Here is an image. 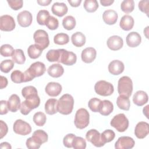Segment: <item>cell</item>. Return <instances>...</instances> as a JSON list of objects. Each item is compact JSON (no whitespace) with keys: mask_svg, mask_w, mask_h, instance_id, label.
<instances>
[{"mask_svg":"<svg viewBox=\"0 0 149 149\" xmlns=\"http://www.w3.org/2000/svg\"><path fill=\"white\" fill-rule=\"evenodd\" d=\"M46 71V68L41 62H36L32 63L29 69L24 72V82L30 81L36 77H40L44 74Z\"/></svg>","mask_w":149,"mask_h":149,"instance_id":"6da1fadb","label":"cell"},{"mask_svg":"<svg viewBox=\"0 0 149 149\" xmlns=\"http://www.w3.org/2000/svg\"><path fill=\"white\" fill-rule=\"evenodd\" d=\"M73 105L74 100L73 97L69 94H65L58 101V112L63 115H69L72 112Z\"/></svg>","mask_w":149,"mask_h":149,"instance_id":"7a4b0ae2","label":"cell"},{"mask_svg":"<svg viewBox=\"0 0 149 149\" xmlns=\"http://www.w3.org/2000/svg\"><path fill=\"white\" fill-rule=\"evenodd\" d=\"M133 91V82L129 76H123L118 80V92L119 95L130 97Z\"/></svg>","mask_w":149,"mask_h":149,"instance_id":"3957f363","label":"cell"},{"mask_svg":"<svg viewBox=\"0 0 149 149\" xmlns=\"http://www.w3.org/2000/svg\"><path fill=\"white\" fill-rule=\"evenodd\" d=\"M90 115L85 108L79 109L75 114L74 123L76 127L79 129L86 127L89 124Z\"/></svg>","mask_w":149,"mask_h":149,"instance_id":"277c9868","label":"cell"},{"mask_svg":"<svg viewBox=\"0 0 149 149\" xmlns=\"http://www.w3.org/2000/svg\"><path fill=\"white\" fill-rule=\"evenodd\" d=\"M110 124L119 132H123L129 127V120L124 113H119L112 119Z\"/></svg>","mask_w":149,"mask_h":149,"instance_id":"5b68a950","label":"cell"},{"mask_svg":"<svg viewBox=\"0 0 149 149\" xmlns=\"http://www.w3.org/2000/svg\"><path fill=\"white\" fill-rule=\"evenodd\" d=\"M95 93L101 96L111 95L114 91L113 86L109 82L105 80L98 81L94 86Z\"/></svg>","mask_w":149,"mask_h":149,"instance_id":"8992f818","label":"cell"},{"mask_svg":"<svg viewBox=\"0 0 149 149\" xmlns=\"http://www.w3.org/2000/svg\"><path fill=\"white\" fill-rule=\"evenodd\" d=\"M33 38L36 44L39 46L42 50L47 48L49 44L48 33L44 30H36L33 35Z\"/></svg>","mask_w":149,"mask_h":149,"instance_id":"52a82bcc","label":"cell"},{"mask_svg":"<svg viewBox=\"0 0 149 149\" xmlns=\"http://www.w3.org/2000/svg\"><path fill=\"white\" fill-rule=\"evenodd\" d=\"M13 131L15 133L26 136L31 132V127L29 123L22 119H17L13 124Z\"/></svg>","mask_w":149,"mask_h":149,"instance_id":"ba28073f","label":"cell"},{"mask_svg":"<svg viewBox=\"0 0 149 149\" xmlns=\"http://www.w3.org/2000/svg\"><path fill=\"white\" fill-rule=\"evenodd\" d=\"M86 138L95 147H101L105 144L101 139V134L96 129H90L88 130L86 133Z\"/></svg>","mask_w":149,"mask_h":149,"instance_id":"9c48e42d","label":"cell"},{"mask_svg":"<svg viewBox=\"0 0 149 149\" xmlns=\"http://www.w3.org/2000/svg\"><path fill=\"white\" fill-rule=\"evenodd\" d=\"M16 26L13 17L8 15H4L0 17V29L2 31H12Z\"/></svg>","mask_w":149,"mask_h":149,"instance_id":"30bf717a","label":"cell"},{"mask_svg":"<svg viewBox=\"0 0 149 149\" xmlns=\"http://www.w3.org/2000/svg\"><path fill=\"white\" fill-rule=\"evenodd\" d=\"M135 144L133 138L129 136H121L118 138L115 144L116 149H130L132 148Z\"/></svg>","mask_w":149,"mask_h":149,"instance_id":"8fae6325","label":"cell"},{"mask_svg":"<svg viewBox=\"0 0 149 149\" xmlns=\"http://www.w3.org/2000/svg\"><path fill=\"white\" fill-rule=\"evenodd\" d=\"M77 61L76 55L71 51L62 49L60 63L65 65L71 66L74 65Z\"/></svg>","mask_w":149,"mask_h":149,"instance_id":"7c38bea8","label":"cell"},{"mask_svg":"<svg viewBox=\"0 0 149 149\" xmlns=\"http://www.w3.org/2000/svg\"><path fill=\"white\" fill-rule=\"evenodd\" d=\"M17 20L21 27H27L31 25L33 20V16L29 11L23 10L17 15Z\"/></svg>","mask_w":149,"mask_h":149,"instance_id":"4fadbf2b","label":"cell"},{"mask_svg":"<svg viewBox=\"0 0 149 149\" xmlns=\"http://www.w3.org/2000/svg\"><path fill=\"white\" fill-rule=\"evenodd\" d=\"M149 133V125L146 122H139L134 129L135 136L140 139H144Z\"/></svg>","mask_w":149,"mask_h":149,"instance_id":"5bb4252c","label":"cell"},{"mask_svg":"<svg viewBox=\"0 0 149 149\" xmlns=\"http://www.w3.org/2000/svg\"><path fill=\"white\" fill-rule=\"evenodd\" d=\"M107 44L110 49L112 51H118L122 48L123 41L122 38L120 36H112L108 38Z\"/></svg>","mask_w":149,"mask_h":149,"instance_id":"9a60e30c","label":"cell"},{"mask_svg":"<svg viewBox=\"0 0 149 149\" xmlns=\"http://www.w3.org/2000/svg\"><path fill=\"white\" fill-rule=\"evenodd\" d=\"M97 55L96 50L93 47H87L84 49L81 54V60L87 63H90L93 62Z\"/></svg>","mask_w":149,"mask_h":149,"instance_id":"2e32d148","label":"cell"},{"mask_svg":"<svg viewBox=\"0 0 149 149\" xmlns=\"http://www.w3.org/2000/svg\"><path fill=\"white\" fill-rule=\"evenodd\" d=\"M62 86L56 82L48 83L45 88L46 93L51 97H56L62 91Z\"/></svg>","mask_w":149,"mask_h":149,"instance_id":"e0dca14e","label":"cell"},{"mask_svg":"<svg viewBox=\"0 0 149 149\" xmlns=\"http://www.w3.org/2000/svg\"><path fill=\"white\" fill-rule=\"evenodd\" d=\"M125 69L123 63L119 60L112 61L108 65V70L113 75H119L122 73Z\"/></svg>","mask_w":149,"mask_h":149,"instance_id":"ac0fdd59","label":"cell"},{"mask_svg":"<svg viewBox=\"0 0 149 149\" xmlns=\"http://www.w3.org/2000/svg\"><path fill=\"white\" fill-rule=\"evenodd\" d=\"M126 40V44L129 47L134 48L140 45L141 41V37L138 33L132 31L127 34Z\"/></svg>","mask_w":149,"mask_h":149,"instance_id":"d6986e66","label":"cell"},{"mask_svg":"<svg viewBox=\"0 0 149 149\" xmlns=\"http://www.w3.org/2000/svg\"><path fill=\"white\" fill-rule=\"evenodd\" d=\"M148 97L147 94L142 90L136 91L133 97V101L134 104L141 107L148 102Z\"/></svg>","mask_w":149,"mask_h":149,"instance_id":"ffe728a7","label":"cell"},{"mask_svg":"<svg viewBox=\"0 0 149 149\" xmlns=\"http://www.w3.org/2000/svg\"><path fill=\"white\" fill-rule=\"evenodd\" d=\"M118 17V15L116 12L112 9L106 10L102 14V19L104 22L109 25H112L116 23Z\"/></svg>","mask_w":149,"mask_h":149,"instance_id":"44dd1931","label":"cell"},{"mask_svg":"<svg viewBox=\"0 0 149 149\" xmlns=\"http://www.w3.org/2000/svg\"><path fill=\"white\" fill-rule=\"evenodd\" d=\"M53 14L59 17H62L67 13L68 8L63 2H55L51 8Z\"/></svg>","mask_w":149,"mask_h":149,"instance_id":"7402d4cb","label":"cell"},{"mask_svg":"<svg viewBox=\"0 0 149 149\" xmlns=\"http://www.w3.org/2000/svg\"><path fill=\"white\" fill-rule=\"evenodd\" d=\"M9 110L12 112H16L20 108V99L17 94H12L8 101Z\"/></svg>","mask_w":149,"mask_h":149,"instance_id":"603a6c76","label":"cell"},{"mask_svg":"<svg viewBox=\"0 0 149 149\" xmlns=\"http://www.w3.org/2000/svg\"><path fill=\"white\" fill-rule=\"evenodd\" d=\"M134 21L132 16L125 15L123 16L120 20L119 26L121 29L125 31L130 30L134 26Z\"/></svg>","mask_w":149,"mask_h":149,"instance_id":"cb8c5ba5","label":"cell"},{"mask_svg":"<svg viewBox=\"0 0 149 149\" xmlns=\"http://www.w3.org/2000/svg\"><path fill=\"white\" fill-rule=\"evenodd\" d=\"M48 74L55 78L61 77L64 73V69L62 65L59 63H54L51 65L47 70Z\"/></svg>","mask_w":149,"mask_h":149,"instance_id":"d4e9b609","label":"cell"},{"mask_svg":"<svg viewBox=\"0 0 149 149\" xmlns=\"http://www.w3.org/2000/svg\"><path fill=\"white\" fill-rule=\"evenodd\" d=\"M113 110V104L109 100H103L101 101L99 111L100 114L103 116H108L109 115Z\"/></svg>","mask_w":149,"mask_h":149,"instance_id":"484cf974","label":"cell"},{"mask_svg":"<svg viewBox=\"0 0 149 149\" xmlns=\"http://www.w3.org/2000/svg\"><path fill=\"white\" fill-rule=\"evenodd\" d=\"M58 100L55 98L48 99L45 104V111L48 115H54L58 112L57 110Z\"/></svg>","mask_w":149,"mask_h":149,"instance_id":"4316f807","label":"cell"},{"mask_svg":"<svg viewBox=\"0 0 149 149\" xmlns=\"http://www.w3.org/2000/svg\"><path fill=\"white\" fill-rule=\"evenodd\" d=\"M71 41L75 47H81L86 43V37L81 32L77 31L72 35Z\"/></svg>","mask_w":149,"mask_h":149,"instance_id":"83f0119b","label":"cell"},{"mask_svg":"<svg viewBox=\"0 0 149 149\" xmlns=\"http://www.w3.org/2000/svg\"><path fill=\"white\" fill-rule=\"evenodd\" d=\"M31 137L40 145H41L48 141V134L42 130H36L33 133Z\"/></svg>","mask_w":149,"mask_h":149,"instance_id":"f1b7e54d","label":"cell"},{"mask_svg":"<svg viewBox=\"0 0 149 149\" xmlns=\"http://www.w3.org/2000/svg\"><path fill=\"white\" fill-rule=\"evenodd\" d=\"M62 49H50L46 54L47 59L51 62H56L60 63Z\"/></svg>","mask_w":149,"mask_h":149,"instance_id":"f546056e","label":"cell"},{"mask_svg":"<svg viewBox=\"0 0 149 149\" xmlns=\"http://www.w3.org/2000/svg\"><path fill=\"white\" fill-rule=\"evenodd\" d=\"M116 104L119 108L125 111H129L130 106V102L129 97L119 95L116 99Z\"/></svg>","mask_w":149,"mask_h":149,"instance_id":"4dcf8cb0","label":"cell"},{"mask_svg":"<svg viewBox=\"0 0 149 149\" xmlns=\"http://www.w3.org/2000/svg\"><path fill=\"white\" fill-rule=\"evenodd\" d=\"M42 49L37 44L30 45L27 49V54L29 56L31 59L38 58L42 54Z\"/></svg>","mask_w":149,"mask_h":149,"instance_id":"1f68e13d","label":"cell"},{"mask_svg":"<svg viewBox=\"0 0 149 149\" xmlns=\"http://www.w3.org/2000/svg\"><path fill=\"white\" fill-rule=\"evenodd\" d=\"M12 58L14 62L19 65L23 64L26 61L25 55L23 50L21 49H15L13 55L12 56Z\"/></svg>","mask_w":149,"mask_h":149,"instance_id":"d6a6232c","label":"cell"},{"mask_svg":"<svg viewBox=\"0 0 149 149\" xmlns=\"http://www.w3.org/2000/svg\"><path fill=\"white\" fill-rule=\"evenodd\" d=\"M62 25L68 30H73L76 26V20L72 16H67L63 19Z\"/></svg>","mask_w":149,"mask_h":149,"instance_id":"836d02e7","label":"cell"},{"mask_svg":"<svg viewBox=\"0 0 149 149\" xmlns=\"http://www.w3.org/2000/svg\"><path fill=\"white\" fill-rule=\"evenodd\" d=\"M83 6L87 12L93 13L98 9V3L96 0H86L84 2Z\"/></svg>","mask_w":149,"mask_h":149,"instance_id":"e575fe53","label":"cell"},{"mask_svg":"<svg viewBox=\"0 0 149 149\" xmlns=\"http://www.w3.org/2000/svg\"><path fill=\"white\" fill-rule=\"evenodd\" d=\"M54 41L55 44L58 45H65L69 42V37L66 33H58L54 37Z\"/></svg>","mask_w":149,"mask_h":149,"instance_id":"d590c367","label":"cell"},{"mask_svg":"<svg viewBox=\"0 0 149 149\" xmlns=\"http://www.w3.org/2000/svg\"><path fill=\"white\" fill-rule=\"evenodd\" d=\"M47 117L44 113L42 112H37L33 116V121L38 126H42L46 122Z\"/></svg>","mask_w":149,"mask_h":149,"instance_id":"8d00e7d4","label":"cell"},{"mask_svg":"<svg viewBox=\"0 0 149 149\" xmlns=\"http://www.w3.org/2000/svg\"><path fill=\"white\" fill-rule=\"evenodd\" d=\"M121 10L125 13L132 12L134 8V2L133 0H124L120 5Z\"/></svg>","mask_w":149,"mask_h":149,"instance_id":"74e56055","label":"cell"},{"mask_svg":"<svg viewBox=\"0 0 149 149\" xmlns=\"http://www.w3.org/2000/svg\"><path fill=\"white\" fill-rule=\"evenodd\" d=\"M50 15L47 10H40L37 15V22L40 25H45V22Z\"/></svg>","mask_w":149,"mask_h":149,"instance_id":"f35d334b","label":"cell"},{"mask_svg":"<svg viewBox=\"0 0 149 149\" xmlns=\"http://www.w3.org/2000/svg\"><path fill=\"white\" fill-rule=\"evenodd\" d=\"M14 66V61L11 59H6L1 62L0 69L1 72L7 73H9Z\"/></svg>","mask_w":149,"mask_h":149,"instance_id":"ab89813d","label":"cell"},{"mask_svg":"<svg viewBox=\"0 0 149 149\" xmlns=\"http://www.w3.org/2000/svg\"><path fill=\"white\" fill-rule=\"evenodd\" d=\"M101 137L103 143L105 144L107 143L111 142L114 139L115 137V133L112 130L107 129L104 130L101 134Z\"/></svg>","mask_w":149,"mask_h":149,"instance_id":"60d3db41","label":"cell"},{"mask_svg":"<svg viewBox=\"0 0 149 149\" xmlns=\"http://www.w3.org/2000/svg\"><path fill=\"white\" fill-rule=\"evenodd\" d=\"M10 79L12 81L15 83H23L24 80V73L22 72L20 70H15L11 73Z\"/></svg>","mask_w":149,"mask_h":149,"instance_id":"b9f144b4","label":"cell"},{"mask_svg":"<svg viewBox=\"0 0 149 149\" xmlns=\"http://www.w3.org/2000/svg\"><path fill=\"white\" fill-rule=\"evenodd\" d=\"M15 52L13 47L9 44H3L1 47L0 53L3 56H12Z\"/></svg>","mask_w":149,"mask_h":149,"instance_id":"7bdbcfd3","label":"cell"},{"mask_svg":"<svg viewBox=\"0 0 149 149\" xmlns=\"http://www.w3.org/2000/svg\"><path fill=\"white\" fill-rule=\"evenodd\" d=\"M72 147L74 149H84L86 147V141L83 137L76 136L72 143Z\"/></svg>","mask_w":149,"mask_h":149,"instance_id":"ee69618b","label":"cell"},{"mask_svg":"<svg viewBox=\"0 0 149 149\" xmlns=\"http://www.w3.org/2000/svg\"><path fill=\"white\" fill-rule=\"evenodd\" d=\"M45 26L49 30H56L59 26V21L56 17L52 16H49L45 22Z\"/></svg>","mask_w":149,"mask_h":149,"instance_id":"f6af8a7d","label":"cell"},{"mask_svg":"<svg viewBox=\"0 0 149 149\" xmlns=\"http://www.w3.org/2000/svg\"><path fill=\"white\" fill-rule=\"evenodd\" d=\"M101 100L98 98H93L88 102V106L91 111L94 112H98Z\"/></svg>","mask_w":149,"mask_h":149,"instance_id":"bcb514c9","label":"cell"},{"mask_svg":"<svg viewBox=\"0 0 149 149\" xmlns=\"http://www.w3.org/2000/svg\"><path fill=\"white\" fill-rule=\"evenodd\" d=\"M38 94L37 90L34 87V86H29L24 87L22 90V94L23 97L26 99L29 96H31L34 94Z\"/></svg>","mask_w":149,"mask_h":149,"instance_id":"7dc6e473","label":"cell"},{"mask_svg":"<svg viewBox=\"0 0 149 149\" xmlns=\"http://www.w3.org/2000/svg\"><path fill=\"white\" fill-rule=\"evenodd\" d=\"M9 6L15 10H17L21 9L23 5L22 0H7Z\"/></svg>","mask_w":149,"mask_h":149,"instance_id":"c3c4849f","label":"cell"},{"mask_svg":"<svg viewBox=\"0 0 149 149\" xmlns=\"http://www.w3.org/2000/svg\"><path fill=\"white\" fill-rule=\"evenodd\" d=\"M76 137V135L72 133H69L66 134L63 139V144L65 147L67 148L72 147V143L74 138Z\"/></svg>","mask_w":149,"mask_h":149,"instance_id":"681fc988","label":"cell"},{"mask_svg":"<svg viewBox=\"0 0 149 149\" xmlns=\"http://www.w3.org/2000/svg\"><path fill=\"white\" fill-rule=\"evenodd\" d=\"M140 11L145 13L147 16L149 12V1L148 0H143L139 2L138 5Z\"/></svg>","mask_w":149,"mask_h":149,"instance_id":"f907efd6","label":"cell"},{"mask_svg":"<svg viewBox=\"0 0 149 149\" xmlns=\"http://www.w3.org/2000/svg\"><path fill=\"white\" fill-rule=\"evenodd\" d=\"M26 146L29 149H38L40 147L41 145L38 144L33 139L32 137H29L27 139L26 142Z\"/></svg>","mask_w":149,"mask_h":149,"instance_id":"816d5d0a","label":"cell"},{"mask_svg":"<svg viewBox=\"0 0 149 149\" xmlns=\"http://www.w3.org/2000/svg\"><path fill=\"white\" fill-rule=\"evenodd\" d=\"M9 108L8 105V101L5 100H1L0 101V114L5 115L8 112Z\"/></svg>","mask_w":149,"mask_h":149,"instance_id":"f5cc1de1","label":"cell"},{"mask_svg":"<svg viewBox=\"0 0 149 149\" xmlns=\"http://www.w3.org/2000/svg\"><path fill=\"white\" fill-rule=\"evenodd\" d=\"M0 125H1L0 126V127H1V129H0L1 139H2L7 134L8 131V126H7L6 123L2 120H0Z\"/></svg>","mask_w":149,"mask_h":149,"instance_id":"db71d44e","label":"cell"},{"mask_svg":"<svg viewBox=\"0 0 149 149\" xmlns=\"http://www.w3.org/2000/svg\"><path fill=\"white\" fill-rule=\"evenodd\" d=\"M20 112L22 113V114H23L24 115H28L31 111V109L26 104L25 101H24L22 102L20 108Z\"/></svg>","mask_w":149,"mask_h":149,"instance_id":"11a10c76","label":"cell"},{"mask_svg":"<svg viewBox=\"0 0 149 149\" xmlns=\"http://www.w3.org/2000/svg\"><path fill=\"white\" fill-rule=\"evenodd\" d=\"M8 85V80L7 79L3 76H1V84H0V88L3 89V88L6 87Z\"/></svg>","mask_w":149,"mask_h":149,"instance_id":"9f6ffc18","label":"cell"},{"mask_svg":"<svg viewBox=\"0 0 149 149\" xmlns=\"http://www.w3.org/2000/svg\"><path fill=\"white\" fill-rule=\"evenodd\" d=\"M68 2L72 7H77L80 5L81 0H68Z\"/></svg>","mask_w":149,"mask_h":149,"instance_id":"6f0895ef","label":"cell"},{"mask_svg":"<svg viewBox=\"0 0 149 149\" xmlns=\"http://www.w3.org/2000/svg\"><path fill=\"white\" fill-rule=\"evenodd\" d=\"M114 2L113 0H101L100 3L104 6H110Z\"/></svg>","mask_w":149,"mask_h":149,"instance_id":"680465c9","label":"cell"},{"mask_svg":"<svg viewBox=\"0 0 149 149\" xmlns=\"http://www.w3.org/2000/svg\"><path fill=\"white\" fill-rule=\"evenodd\" d=\"M37 2L40 5L47 6L52 2V0H37Z\"/></svg>","mask_w":149,"mask_h":149,"instance_id":"91938a15","label":"cell"},{"mask_svg":"<svg viewBox=\"0 0 149 149\" xmlns=\"http://www.w3.org/2000/svg\"><path fill=\"white\" fill-rule=\"evenodd\" d=\"M0 148H1V149H3V148L11 149V148H12V147H11L10 144L9 143H8V142H3V143H1Z\"/></svg>","mask_w":149,"mask_h":149,"instance_id":"94428289","label":"cell"},{"mask_svg":"<svg viewBox=\"0 0 149 149\" xmlns=\"http://www.w3.org/2000/svg\"><path fill=\"white\" fill-rule=\"evenodd\" d=\"M148 107H149V105H147L146 107H145L143 108V113H144V115H146V116L147 117V118H148Z\"/></svg>","mask_w":149,"mask_h":149,"instance_id":"6125c7cd","label":"cell"}]
</instances>
